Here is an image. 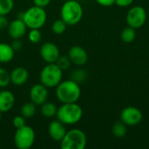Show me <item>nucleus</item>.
<instances>
[{
	"instance_id": "nucleus-12",
	"label": "nucleus",
	"mask_w": 149,
	"mask_h": 149,
	"mask_svg": "<svg viewBox=\"0 0 149 149\" xmlns=\"http://www.w3.org/2000/svg\"><path fill=\"white\" fill-rule=\"evenodd\" d=\"M68 57L72 62V64L82 66L85 65L88 61V54L87 52L81 46L74 45L72 46L68 51Z\"/></svg>"
},
{
	"instance_id": "nucleus-5",
	"label": "nucleus",
	"mask_w": 149,
	"mask_h": 149,
	"mask_svg": "<svg viewBox=\"0 0 149 149\" xmlns=\"http://www.w3.org/2000/svg\"><path fill=\"white\" fill-rule=\"evenodd\" d=\"M47 19V14L44 8L33 5L24 12L23 20L29 29L42 28Z\"/></svg>"
},
{
	"instance_id": "nucleus-3",
	"label": "nucleus",
	"mask_w": 149,
	"mask_h": 149,
	"mask_svg": "<svg viewBox=\"0 0 149 149\" xmlns=\"http://www.w3.org/2000/svg\"><path fill=\"white\" fill-rule=\"evenodd\" d=\"M83 12L82 5L78 1H65L60 9V18L67 25H75L82 19Z\"/></svg>"
},
{
	"instance_id": "nucleus-1",
	"label": "nucleus",
	"mask_w": 149,
	"mask_h": 149,
	"mask_svg": "<svg viewBox=\"0 0 149 149\" xmlns=\"http://www.w3.org/2000/svg\"><path fill=\"white\" fill-rule=\"evenodd\" d=\"M55 88L56 97L61 103L77 102L81 95V89L79 83L72 79L62 80Z\"/></svg>"
},
{
	"instance_id": "nucleus-33",
	"label": "nucleus",
	"mask_w": 149,
	"mask_h": 149,
	"mask_svg": "<svg viewBox=\"0 0 149 149\" xmlns=\"http://www.w3.org/2000/svg\"><path fill=\"white\" fill-rule=\"evenodd\" d=\"M32 1H33L34 5L39 6V7H42V8L46 7L51 3V0H32Z\"/></svg>"
},
{
	"instance_id": "nucleus-23",
	"label": "nucleus",
	"mask_w": 149,
	"mask_h": 149,
	"mask_svg": "<svg viewBox=\"0 0 149 149\" xmlns=\"http://www.w3.org/2000/svg\"><path fill=\"white\" fill-rule=\"evenodd\" d=\"M66 27H67V24L60 18V19L55 20L52 23V32L54 34L60 35V34H63L65 31Z\"/></svg>"
},
{
	"instance_id": "nucleus-31",
	"label": "nucleus",
	"mask_w": 149,
	"mask_h": 149,
	"mask_svg": "<svg viewBox=\"0 0 149 149\" xmlns=\"http://www.w3.org/2000/svg\"><path fill=\"white\" fill-rule=\"evenodd\" d=\"M134 0H115V4L120 7H127L134 3Z\"/></svg>"
},
{
	"instance_id": "nucleus-2",
	"label": "nucleus",
	"mask_w": 149,
	"mask_h": 149,
	"mask_svg": "<svg viewBox=\"0 0 149 149\" xmlns=\"http://www.w3.org/2000/svg\"><path fill=\"white\" fill-rule=\"evenodd\" d=\"M56 117L65 125H75L82 119L83 109L77 102L62 103L58 107Z\"/></svg>"
},
{
	"instance_id": "nucleus-28",
	"label": "nucleus",
	"mask_w": 149,
	"mask_h": 149,
	"mask_svg": "<svg viewBox=\"0 0 149 149\" xmlns=\"http://www.w3.org/2000/svg\"><path fill=\"white\" fill-rule=\"evenodd\" d=\"M12 125L16 129L25 126V118L24 116H22L21 114L15 116L12 120Z\"/></svg>"
},
{
	"instance_id": "nucleus-6",
	"label": "nucleus",
	"mask_w": 149,
	"mask_h": 149,
	"mask_svg": "<svg viewBox=\"0 0 149 149\" xmlns=\"http://www.w3.org/2000/svg\"><path fill=\"white\" fill-rule=\"evenodd\" d=\"M86 135L80 129H71L66 131L60 141L62 149H84L86 146Z\"/></svg>"
},
{
	"instance_id": "nucleus-7",
	"label": "nucleus",
	"mask_w": 149,
	"mask_h": 149,
	"mask_svg": "<svg viewBox=\"0 0 149 149\" xmlns=\"http://www.w3.org/2000/svg\"><path fill=\"white\" fill-rule=\"evenodd\" d=\"M35 131L30 126L17 128L14 134V144L17 149H30L35 142Z\"/></svg>"
},
{
	"instance_id": "nucleus-27",
	"label": "nucleus",
	"mask_w": 149,
	"mask_h": 149,
	"mask_svg": "<svg viewBox=\"0 0 149 149\" xmlns=\"http://www.w3.org/2000/svg\"><path fill=\"white\" fill-rule=\"evenodd\" d=\"M86 79V72L83 69H77V70L73 71L72 73V79H71L76 81L79 84L85 81Z\"/></svg>"
},
{
	"instance_id": "nucleus-4",
	"label": "nucleus",
	"mask_w": 149,
	"mask_h": 149,
	"mask_svg": "<svg viewBox=\"0 0 149 149\" xmlns=\"http://www.w3.org/2000/svg\"><path fill=\"white\" fill-rule=\"evenodd\" d=\"M63 79V71L56 63L47 64L39 73V81L48 89L55 88Z\"/></svg>"
},
{
	"instance_id": "nucleus-9",
	"label": "nucleus",
	"mask_w": 149,
	"mask_h": 149,
	"mask_svg": "<svg viewBox=\"0 0 149 149\" xmlns=\"http://www.w3.org/2000/svg\"><path fill=\"white\" fill-rule=\"evenodd\" d=\"M143 120L142 112L135 107H127L120 113V120L127 126L134 127L139 125Z\"/></svg>"
},
{
	"instance_id": "nucleus-30",
	"label": "nucleus",
	"mask_w": 149,
	"mask_h": 149,
	"mask_svg": "<svg viewBox=\"0 0 149 149\" xmlns=\"http://www.w3.org/2000/svg\"><path fill=\"white\" fill-rule=\"evenodd\" d=\"M9 20L6 16H0V31H4L9 25Z\"/></svg>"
},
{
	"instance_id": "nucleus-19",
	"label": "nucleus",
	"mask_w": 149,
	"mask_h": 149,
	"mask_svg": "<svg viewBox=\"0 0 149 149\" xmlns=\"http://www.w3.org/2000/svg\"><path fill=\"white\" fill-rule=\"evenodd\" d=\"M36 113V105L33 102H26L24 103L21 109H20V114L24 116L25 119L32 118Z\"/></svg>"
},
{
	"instance_id": "nucleus-8",
	"label": "nucleus",
	"mask_w": 149,
	"mask_h": 149,
	"mask_svg": "<svg viewBox=\"0 0 149 149\" xmlns=\"http://www.w3.org/2000/svg\"><path fill=\"white\" fill-rule=\"evenodd\" d=\"M147 21V11L144 7L135 5L129 9L126 16V22L128 26L134 29L142 27Z\"/></svg>"
},
{
	"instance_id": "nucleus-20",
	"label": "nucleus",
	"mask_w": 149,
	"mask_h": 149,
	"mask_svg": "<svg viewBox=\"0 0 149 149\" xmlns=\"http://www.w3.org/2000/svg\"><path fill=\"white\" fill-rule=\"evenodd\" d=\"M135 30L136 29H134L131 26L126 27L120 34L121 40L124 43H127V44L132 43L136 38V31Z\"/></svg>"
},
{
	"instance_id": "nucleus-14",
	"label": "nucleus",
	"mask_w": 149,
	"mask_h": 149,
	"mask_svg": "<svg viewBox=\"0 0 149 149\" xmlns=\"http://www.w3.org/2000/svg\"><path fill=\"white\" fill-rule=\"evenodd\" d=\"M66 133L65 125L58 119L52 120L48 126V134L50 138L57 142H60Z\"/></svg>"
},
{
	"instance_id": "nucleus-24",
	"label": "nucleus",
	"mask_w": 149,
	"mask_h": 149,
	"mask_svg": "<svg viewBox=\"0 0 149 149\" xmlns=\"http://www.w3.org/2000/svg\"><path fill=\"white\" fill-rule=\"evenodd\" d=\"M10 83V72L3 67H0V88H5Z\"/></svg>"
},
{
	"instance_id": "nucleus-32",
	"label": "nucleus",
	"mask_w": 149,
	"mask_h": 149,
	"mask_svg": "<svg viewBox=\"0 0 149 149\" xmlns=\"http://www.w3.org/2000/svg\"><path fill=\"white\" fill-rule=\"evenodd\" d=\"M98 4L103 7H110L115 3V0H95Z\"/></svg>"
},
{
	"instance_id": "nucleus-21",
	"label": "nucleus",
	"mask_w": 149,
	"mask_h": 149,
	"mask_svg": "<svg viewBox=\"0 0 149 149\" xmlns=\"http://www.w3.org/2000/svg\"><path fill=\"white\" fill-rule=\"evenodd\" d=\"M112 133L117 138L125 137L127 134V125L123 123L121 120L115 122L112 127Z\"/></svg>"
},
{
	"instance_id": "nucleus-35",
	"label": "nucleus",
	"mask_w": 149,
	"mask_h": 149,
	"mask_svg": "<svg viewBox=\"0 0 149 149\" xmlns=\"http://www.w3.org/2000/svg\"><path fill=\"white\" fill-rule=\"evenodd\" d=\"M63 1H64V2H65V1H69V0H63Z\"/></svg>"
},
{
	"instance_id": "nucleus-16",
	"label": "nucleus",
	"mask_w": 149,
	"mask_h": 149,
	"mask_svg": "<svg viewBox=\"0 0 149 149\" xmlns=\"http://www.w3.org/2000/svg\"><path fill=\"white\" fill-rule=\"evenodd\" d=\"M15 96L14 93L10 90L0 91V112L7 113L12 109L15 105Z\"/></svg>"
},
{
	"instance_id": "nucleus-29",
	"label": "nucleus",
	"mask_w": 149,
	"mask_h": 149,
	"mask_svg": "<svg viewBox=\"0 0 149 149\" xmlns=\"http://www.w3.org/2000/svg\"><path fill=\"white\" fill-rule=\"evenodd\" d=\"M10 45L12 47V49L16 52H18L22 49L23 47V42L21 41V38H16V39H13L12 42L10 43Z\"/></svg>"
},
{
	"instance_id": "nucleus-25",
	"label": "nucleus",
	"mask_w": 149,
	"mask_h": 149,
	"mask_svg": "<svg viewBox=\"0 0 149 149\" xmlns=\"http://www.w3.org/2000/svg\"><path fill=\"white\" fill-rule=\"evenodd\" d=\"M28 39L32 44H38L42 39V33L39 29H30L28 33Z\"/></svg>"
},
{
	"instance_id": "nucleus-17",
	"label": "nucleus",
	"mask_w": 149,
	"mask_h": 149,
	"mask_svg": "<svg viewBox=\"0 0 149 149\" xmlns=\"http://www.w3.org/2000/svg\"><path fill=\"white\" fill-rule=\"evenodd\" d=\"M15 55V51L11 45L6 43H0V63L6 64L10 62Z\"/></svg>"
},
{
	"instance_id": "nucleus-22",
	"label": "nucleus",
	"mask_w": 149,
	"mask_h": 149,
	"mask_svg": "<svg viewBox=\"0 0 149 149\" xmlns=\"http://www.w3.org/2000/svg\"><path fill=\"white\" fill-rule=\"evenodd\" d=\"M14 8L13 0H0V16H7Z\"/></svg>"
},
{
	"instance_id": "nucleus-13",
	"label": "nucleus",
	"mask_w": 149,
	"mask_h": 149,
	"mask_svg": "<svg viewBox=\"0 0 149 149\" xmlns=\"http://www.w3.org/2000/svg\"><path fill=\"white\" fill-rule=\"evenodd\" d=\"M26 31H27L26 24H24V20L19 18L14 19L11 22H10L7 27L8 34L12 39L23 38L25 35Z\"/></svg>"
},
{
	"instance_id": "nucleus-11",
	"label": "nucleus",
	"mask_w": 149,
	"mask_h": 149,
	"mask_svg": "<svg viewBox=\"0 0 149 149\" xmlns=\"http://www.w3.org/2000/svg\"><path fill=\"white\" fill-rule=\"evenodd\" d=\"M48 88L41 83L35 84L30 90V99L36 106H41L48 100Z\"/></svg>"
},
{
	"instance_id": "nucleus-10",
	"label": "nucleus",
	"mask_w": 149,
	"mask_h": 149,
	"mask_svg": "<svg viewBox=\"0 0 149 149\" xmlns=\"http://www.w3.org/2000/svg\"><path fill=\"white\" fill-rule=\"evenodd\" d=\"M40 56L47 64L56 63L60 56L59 49L56 44L52 42H45L40 47Z\"/></svg>"
},
{
	"instance_id": "nucleus-15",
	"label": "nucleus",
	"mask_w": 149,
	"mask_h": 149,
	"mask_svg": "<svg viewBox=\"0 0 149 149\" xmlns=\"http://www.w3.org/2000/svg\"><path fill=\"white\" fill-rule=\"evenodd\" d=\"M10 83L14 86H23L29 79V72L24 67H16L10 72Z\"/></svg>"
},
{
	"instance_id": "nucleus-26",
	"label": "nucleus",
	"mask_w": 149,
	"mask_h": 149,
	"mask_svg": "<svg viewBox=\"0 0 149 149\" xmlns=\"http://www.w3.org/2000/svg\"><path fill=\"white\" fill-rule=\"evenodd\" d=\"M56 65L62 70V71H65L67 69L70 68L72 62L68 57V55H65V56H59V58H58V60L56 61Z\"/></svg>"
},
{
	"instance_id": "nucleus-34",
	"label": "nucleus",
	"mask_w": 149,
	"mask_h": 149,
	"mask_svg": "<svg viewBox=\"0 0 149 149\" xmlns=\"http://www.w3.org/2000/svg\"><path fill=\"white\" fill-rule=\"evenodd\" d=\"M1 118H2V113L0 112V120H1Z\"/></svg>"
},
{
	"instance_id": "nucleus-18",
	"label": "nucleus",
	"mask_w": 149,
	"mask_h": 149,
	"mask_svg": "<svg viewBox=\"0 0 149 149\" xmlns=\"http://www.w3.org/2000/svg\"><path fill=\"white\" fill-rule=\"evenodd\" d=\"M58 111V107L56 105L50 101H45L41 105L40 112L41 114L45 118H53L56 116Z\"/></svg>"
}]
</instances>
